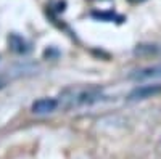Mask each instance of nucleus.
<instances>
[{
    "label": "nucleus",
    "instance_id": "obj_6",
    "mask_svg": "<svg viewBox=\"0 0 161 159\" xmlns=\"http://www.w3.org/2000/svg\"><path fill=\"white\" fill-rule=\"evenodd\" d=\"M158 51V48H156V45H137V48L134 50V53L136 55H150V53H156Z\"/></svg>",
    "mask_w": 161,
    "mask_h": 159
},
{
    "label": "nucleus",
    "instance_id": "obj_4",
    "mask_svg": "<svg viewBox=\"0 0 161 159\" xmlns=\"http://www.w3.org/2000/svg\"><path fill=\"white\" fill-rule=\"evenodd\" d=\"M8 47L11 51L18 53V55H23V53H28L29 51V45L24 39L18 34H10L8 35Z\"/></svg>",
    "mask_w": 161,
    "mask_h": 159
},
{
    "label": "nucleus",
    "instance_id": "obj_5",
    "mask_svg": "<svg viewBox=\"0 0 161 159\" xmlns=\"http://www.w3.org/2000/svg\"><path fill=\"white\" fill-rule=\"evenodd\" d=\"M153 77H161V66L143 68L130 74V79H134V81H145V79H153Z\"/></svg>",
    "mask_w": 161,
    "mask_h": 159
},
{
    "label": "nucleus",
    "instance_id": "obj_2",
    "mask_svg": "<svg viewBox=\"0 0 161 159\" xmlns=\"http://www.w3.org/2000/svg\"><path fill=\"white\" fill-rule=\"evenodd\" d=\"M161 93V85L159 84H152V85H140L136 90H132L129 93L130 101H137V100H147L152 98L155 95Z\"/></svg>",
    "mask_w": 161,
    "mask_h": 159
},
{
    "label": "nucleus",
    "instance_id": "obj_8",
    "mask_svg": "<svg viewBox=\"0 0 161 159\" xmlns=\"http://www.w3.org/2000/svg\"><path fill=\"white\" fill-rule=\"evenodd\" d=\"M129 3H132V5H139V3H143L145 0H127Z\"/></svg>",
    "mask_w": 161,
    "mask_h": 159
},
{
    "label": "nucleus",
    "instance_id": "obj_1",
    "mask_svg": "<svg viewBox=\"0 0 161 159\" xmlns=\"http://www.w3.org/2000/svg\"><path fill=\"white\" fill-rule=\"evenodd\" d=\"M71 97L66 98L69 100L68 106H77V104H90L100 98V92L95 88H84V90H68Z\"/></svg>",
    "mask_w": 161,
    "mask_h": 159
},
{
    "label": "nucleus",
    "instance_id": "obj_7",
    "mask_svg": "<svg viewBox=\"0 0 161 159\" xmlns=\"http://www.w3.org/2000/svg\"><path fill=\"white\" fill-rule=\"evenodd\" d=\"M92 16L97 18V19H105V21H113V19L116 18L113 13H97V11H93Z\"/></svg>",
    "mask_w": 161,
    "mask_h": 159
},
{
    "label": "nucleus",
    "instance_id": "obj_9",
    "mask_svg": "<svg viewBox=\"0 0 161 159\" xmlns=\"http://www.w3.org/2000/svg\"><path fill=\"white\" fill-rule=\"evenodd\" d=\"M0 87H2V82H0Z\"/></svg>",
    "mask_w": 161,
    "mask_h": 159
},
{
    "label": "nucleus",
    "instance_id": "obj_3",
    "mask_svg": "<svg viewBox=\"0 0 161 159\" xmlns=\"http://www.w3.org/2000/svg\"><path fill=\"white\" fill-rule=\"evenodd\" d=\"M58 106V101L55 98H40L37 101H34L32 104V113L34 114H47L55 111Z\"/></svg>",
    "mask_w": 161,
    "mask_h": 159
}]
</instances>
